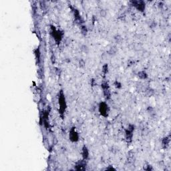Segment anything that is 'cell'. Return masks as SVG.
Masks as SVG:
<instances>
[{
	"label": "cell",
	"mask_w": 171,
	"mask_h": 171,
	"mask_svg": "<svg viewBox=\"0 0 171 171\" xmlns=\"http://www.w3.org/2000/svg\"><path fill=\"white\" fill-rule=\"evenodd\" d=\"M58 105H59V112L62 118H63L64 114L67 108V102H66V97L63 93V90H62L58 94Z\"/></svg>",
	"instance_id": "1"
},
{
	"label": "cell",
	"mask_w": 171,
	"mask_h": 171,
	"mask_svg": "<svg viewBox=\"0 0 171 171\" xmlns=\"http://www.w3.org/2000/svg\"><path fill=\"white\" fill-rule=\"evenodd\" d=\"M51 35L54 38L55 42L56 43V44L59 45L62 42V40H63L64 33L60 29H56L55 26H51Z\"/></svg>",
	"instance_id": "2"
},
{
	"label": "cell",
	"mask_w": 171,
	"mask_h": 171,
	"mask_svg": "<svg viewBox=\"0 0 171 171\" xmlns=\"http://www.w3.org/2000/svg\"><path fill=\"white\" fill-rule=\"evenodd\" d=\"M134 130H135V126L132 124H129L126 128L124 130V136L128 143L132 141Z\"/></svg>",
	"instance_id": "3"
},
{
	"label": "cell",
	"mask_w": 171,
	"mask_h": 171,
	"mask_svg": "<svg viewBox=\"0 0 171 171\" xmlns=\"http://www.w3.org/2000/svg\"><path fill=\"white\" fill-rule=\"evenodd\" d=\"M98 112L101 116L104 118H107L110 112V108L108 104L106 102H101L98 105Z\"/></svg>",
	"instance_id": "4"
},
{
	"label": "cell",
	"mask_w": 171,
	"mask_h": 171,
	"mask_svg": "<svg viewBox=\"0 0 171 171\" xmlns=\"http://www.w3.org/2000/svg\"><path fill=\"white\" fill-rule=\"evenodd\" d=\"M131 3L132 6H133L134 8L136 9L137 10L139 11L142 13H144L146 9V3L144 1L141 0H138V1H130Z\"/></svg>",
	"instance_id": "5"
},
{
	"label": "cell",
	"mask_w": 171,
	"mask_h": 171,
	"mask_svg": "<svg viewBox=\"0 0 171 171\" xmlns=\"http://www.w3.org/2000/svg\"><path fill=\"white\" fill-rule=\"evenodd\" d=\"M69 139L72 142H77L79 141L80 136L76 130V127H72L69 132Z\"/></svg>",
	"instance_id": "6"
},
{
	"label": "cell",
	"mask_w": 171,
	"mask_h": 171,
	"mask_svg": "<svg viewBox=\"0 0 171 171\" xmlns=\"http://www.w3.org/2000/svg\"><path fill=\"white\" fill-rule=\"evenodd\" d=\"M87 166V162L85 160H80L79 161H78L75 166H74V170L76 171H85L86 169Z\"/></svg>",
	"instance_id": "7"
},
{
	"label": "cell",
	"mask_w": 171,
	"mask_h": 171,
	"mask_svg": "<svg viewBox=\"0 0 171 171\" xmlns=\"http://www.w3.org/2000/svg\"><path fill=\"white\" fill-rule=\"evenodd\" d=\"M70 8H71L72 11V13H73L74 19H75L76 21L80 24H82V23H83L84 21H83L82 17L80 16V11H78V9H77L76 8L72 7V6H70Z\"/></svg>",
	"instance_id": "8"
},
{
	"label": "cell",
	"mask_w": 171,
	"mask_h": 171,
	"mask_svg": "<svg viewBox=\"0 0 171 171\" xmlns=\"http://www.w3.org/2000/svg\"><path fill=\"white\" fill-rule=\"evenodd\" d=\"M90 155V152L88 148L87 147L86 145H84L82 148V159L87 161L88 158H89Z\"/></svg>",
	"instance_id": "9"
},
{
	"label": "cell",
	"mask_w": 171,
	"mask_h": 171,
	"mask_svg": "<svg viewBox=\"0 0 171 171\" xmlns=\"http://www.w3.org/2000/svg\"><path fill=\"white\" fill-rule=\"evenodd\" d=\"M170 142H171V138H170V136L164 137L162 139V140H161L162 147L164 149H166L169 146Z\"/></svg>",
	"instance_id": "10"
},
{
	"label": "cell",
	"mask_w": 171,
	"mask_h": 171,
	"mask_svg": "<svg viewBox=\"0 0 171 171\" xmlns=\"http://www.w3.org/2000/svg\"><path fill=\"white\" fill-rule=\"evenodd\" d=\"M137 76L140 80H146L148 78V74L144 70H141L137 73Z\"/></svg>",
	"instance_id": "11"
},
{
	"label": "cell",
	"mask_w": 171,
	"mask_h": 171,
	"mask_svg": "<svg viewBox=\"0 0 171 171\" xmlns=\"http://www.w3.org/2000/svg\"><path fill=\"white\" fill-rule=\"evenodd\" d=\"M80 31H81V34L84 36H86L88 34V32L87 27L86 26H84V25H82L80 27Z\"/></svg>",
	"instance_id": "12"
},
{
	"label": "cell",
	"mask_w": 171,
	"mask_h": 171,
	"mask_svg": "<svg viewBox=\"0 0 171 171\" xmlns=\"http://www.w3.org/2000/svg\"><path fill=\"white\" fill-rule=\"evenodd\" d=\"M102 71L104 75H106L108 72V63H104L102 66Z\"/></svg>",
	"instance_id": "13"
},
{
	"label": "cell",
	"mask_w": 171,
	"mask_h": 171,
	"mask_svg": "<svg viewBox=\"0 0 171 171\" xmlns=\"http://www.w3.org/2000/svg\"><path fill=\"white\" fill-rule=\"evenodd\" d=\"M114 87L116 88V89H121L122 87L121 83L119 82V81H118V80H116L115 82H114Z\"/></svg>",
	"instance_id": "14"
},
{
	"label": "cell",
	"mask_w": 171,
	"mask_h": 171,
	"mask_svg": "<svg viewBox=\"0 0 171 171\" xmlns=\"http://www.w3.org/2000/svg\"><path fill=\"white\" fill-rule=\"evenodd\" d=\"M81 50H82L84 53L87 54V53H88V52H89V48H88V47L87 45H83L82 47H81Z\"/></svg>",
	"instance_id": "15"
},
{
	"label": "cell",
	"mask_w": 171,
	"mask_h": 171,
	"mask_svg": "<svg viewBox=\"0 0 171 171\" xmlns=\"http://www.w3.org/2000/svg\"><path fill=\"white\" fill-rule=\"evenodd\" d=\"M85 66H86V62L85 61L83 60V59H80L79 61V67L81 68H84Z\"/></svg>",
	"instance_id": "16"
},
{
	"label": "cell",
	"mask_w": 171,
	"mask_h": 171,
	"mask_svg": "<svg viewBox=\"0 0 171 171\" xmlns=\"http://www.w3.org/2000/svg\"><path fill=\"white\" fill-rule=\"evenodd\" d=\"M117 52V49H116V47H112L111 48L110 51H109V54L112 55V54H115Z\"/></svg>",
	"instance_id": "17"
},
{
	"label": "cell",
	"mask_w": 171,
	"mask_h": 171,
	"mask_svg": "<svg viewBox=\"0 0 171 171\" xmlns=\"http://www.w3.org/2000/svg\"><path fill=\"white\" fill-rule=\"evenodd\" d=\"M146 95L147 96H152V95L154 94V91H153L152 89H148L146 90Z\"/></svg>",
	"instance_id": "18"
},
{
	"label": "cell",
	"mask_w": 171,
	"mask_h": 171,
	"mask_svg": "<svg viewBox=\"0 0 171 171\" xmlns=\"http://www.w3.org/2000/svg\"><path fill=\"white\" fill-rule=\"evenodd\" d=\"M100 14L102 17H105L107 13H106V11L104 10V9H101L100 11Z\"/></svg>",
	"instance_id": "19"
},
{
	"label": "cell",
	"mask_w": 171,
	"mask_h": 171,
	"mask_svg": "<svg viewBox=\"0 0 171 171\" xmlns=\"http://www.w3.org/2000/svg\"><path fill=\"white\" fill-rule=\"evenodd\" d=\"M146 167H144V169L146 170V171H153V167H152V166L150 165V164H148V165H146Z\"/></svg>",
	"instance_id": "20"
},
{
	"label": "cell",
	"mask_w": 171,
	"mask_h": 171,
	"mask_svg": "<svg viewBox=\"0 0 171 171\" xmlns=\"http://www.w3.org/2000/svg\"><path fill=\"white\" fill-rule=\"evenodd\" d=\"M114 39L116 40V42L119 43L120 41H122V37L120 36H116V37H114Z\"/></svg>",
	"instance_id": "21"
},
{
	"label": "cell",
	"mask_w": 171,
	"mask_h": 171,
	"mask_svg": "<svg viewBox=\"0 0 171 171\" xmlns=\"http://www.w3.org/2000/svg\"><path fill=\"white\" fill-rule=\"evenodd\" d=\"M106 170H114V171H115L116 169H114V168H113V166H112V167H111V168H106Z\"/></svg>",
	"instance_id": "22"
}]
</instances>
